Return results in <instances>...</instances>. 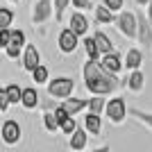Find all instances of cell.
Masks as SVG:
<instances>
[{
  "mask_svg": "<svg viewBox=\"0 0 152 152\" xmlns=\"http://www.w3.org/2000/svg\"><path fill=\"white\" fill-rule=\"evenodd\" d=\"M84 89L91 95H111L123 86V80L116 73L107 70L100 64V59H86L82 66Z\"/></svg>",
  "mask_w": 152,
  "mask_h": 152,
  "instance_id": "1",
  "label": "cell"
},
{
  "mask_svg": "<svg viewBox=\"0 0 152 152\" xmlns=\"http://www.w3.org/2000/svg\"><path fill=\"white\" fill-rule=\"evenodd\" d=\"M116 30L121 32L127 41H136L139 39V16L132 9H121L118 18H116Z\"/></svg>",
  "mask_w": 152,
  "mask_h": 152,
  "instance_id": "2",
  "label": "cell"
},
{
  "mask_svg": "<svg viewBox=\"0 0 152 152\" xmlns=\"http://www.w3.org/2000/svg\"><path fill=\"white\" fill-rule=\"evenodd\" d=\"M45 91H48V95L57 98V100H66V98H70L73 91H75V77L57 75L55 80L50 77V82L45 84Z\"/></svg>",
  "mask_w": 152,
  "mask_h": 152,
  "instance_id": "3",
  "label": "cell"
},
{
  "mask_svg": "<svg viewBox=\"0 0 152 152\" xmlns=\"http://www.w3.org/2000/svg\"><path fill=\"white\" fill-rule=\"evenodd\" d=\"M55 16V0H34L32 2L30 20L34 27H43L45 23H50Z\"/></svg>",
  "mask_w": 152,
  "mask_h": 152,
  "instance_id": "4",
  "label": "cell"
},
{
  "mask_svg": "<svg viewBox=\"0 0 152 152\" xmlns=\"http://www.w3.org/2000/svg\"><path fill=\"white\" fill-rule=\"evenodd\" d=\"M104 116L109 118L111 125H123L129 116V107H127V100L123 95H116V98H109L107 100V109H104Z\"/></svg>",
  "mask_w": 152,
  "mask_h": 152,
  "instance_id": "5",
  "label": "cell"
},
{
  "mask_svg": "<svg viewBox=\"0 0 152 152\" xmlns=\"http://www.w3.org/2000/svg\"><path fill=\"white\" fill-rule=\"evenodd\" d=\"M0 139L7 148L18 145L20 139H23V125L18 121H14V118H5L2 125H0Z\"/></svg>",
  "mask_w": 152,
  "mask_h": 152,
  "instance_id": "6",
  "label": "cell"
},
{
  "mask_svg": "<svg viewBox=\"0 0 152 152\" xmlns=\"http://www.w3.org/2000/svg\"><path fill=\"white\" fill-rule=\"evenodd\" d=\"M80 45H82V37H80L75 30H70V27L59 30V34H57V48H59L61 55H73Z\"/></svg>",
  "mask_w": 152,
  "mask_h": 152,
  "instance_id": "7",
  "label": "cell"
},
{
  "mask_svg": "<svg viewBox=\"0 0 152 152\" xmlns=\"http://www.w3.org/2000/svg\"><path fill=\"white\" fill-rule=\"evenodd\" d=\"M136 16H139V39L136 41L145 48H152V23L148 18V12L136 9Z\"/></svg>",
  "mask_w": 152,
  "mask_h": 152,
  "instance_id": "8",
  "label": "cell"
},
{
  "mask_svg": "<svg viewBox=\"0 0 152 152\" xmlns=\"http://www.w3.org/2000/svg\"><path fill=\"white\" fill-rule=\"evenodd\" d=\"M41 61H43V59H41V50L37 48V43H27L25 50H23V57H20V68L32 73Z\"/></svg>",
  "mask_w": 152,
  "mask_h": 152,
  "instance_id": "9",
  "label": "cell"
},
{
  "mask_svg": "<svg viewBox=\"0 0 152 152\" xmlns=\"http://www.w3.org/2000/svg\"><path fill=\"white\" fill-rule=\"evenodd\" d=\"M68 27L75 30L80 37H86V34L91 32V20H89V16H86L82 9H75V12L68 16Z\"/></svg>",
  "mask_w": 152,
  "mask_h": 152,
  "instance_id": "10",
  "label": "cell"
},
{
  "mask_svg": "<svg viewBox=\"0 0 152 152\" xmlns=\"http://www.w3.org/2000/svg\"><path fill=\"white\" fill-rule=\"evenodd\" d=\"M145 82H148L145 73L141 68H136V70H127V77L123 80V86L127 91H132V93H141V91L145 89Z\"/></svg>",
  "mask_w": 152,
  "mask_h": 152,
  "instance_id": "11",
  "label": "cell"
},
{
  "mask_svg": "<svg viewBox=\"0 0 152 152\" xmlns=\"http://www.w3.org/2000/svg\"><path fill=\"white\" fill-rule=\"evenodd\" d=\"M100 64L104 66L107 70H111V73H123L125 70V57H121L118 55V50H111V52H104L100 57Z\"/></svg>",
  "mask_w": 152,
  "mask_h": 152,
  "instance_id": "12",
  "label": "cell"
},
{
  "mask_svg": "<svg viewBox=\"0 0 152 152\" xmlns=\"http://www.w3.org/2000/svg\"><path fill=\"white\" fill-rule=\"evenodd\" d=\"M93 18H95V25H116V18H118V14L114 9H109L104 2L93 7Z\"/></svg>",
  "mask_w": 152,
  "mask_h": 152,
  "instance_id": "13",
  "label": "cell"
},
{
  "mask_svg": "<svg viewBox=\"0 0 152 152\" xmlns=\"http://www.w3.org/2000/svg\"><path fill=\"white\" fill-rule=\"evenodd\" d=\"M86 145H89V129L82 125L68 136V148L73 152H82V150H86Z\"/></svg>",
  "mask_w": 152,
  "mask_h": 152,
  "instance_id": "14",
  "label": "cell"
},
{
  "mask_svg": "<svg viewBox=\"0 0 152 152\" xmlns=\"http://www.w3.org/2000/svg\"><path fill=\"white\" fill-rule=\"evenodd\" d=\"M61 104H64V109L68 111L70 116H80L82 111H86L89 109V98H66V100H61Z\"/></svg>",
  "mask_w": 152,
  "mask_h": 152,
  "instance_id": "15",
  "label": "cell"
},
{
  "mask_svg": "<svg viewBox=\"0 0 152 152\" xmlns=\"http://www.w3.org/2000/svg\"><path fill=\"white\" fill-rule=\"evenodd\" d=\"M41 104V95L34 86H25L23 89V98H20V107L25 109V111H32V109H37Z\"/></svg>",
  "mask_w": 152,
  "mask_h": 152,
  "instance_id": "16",
  "label": "cell"
},
{
  "mask_svg": "<svg viewBox=\"0 0 152 152\" xmlns=\"http://www.w3.org/2000/svg\"><path fill=\"white\" fill-rule=\"evenodd\" d=\"M123 57H125V70H136V68H141V66H143L145 55H143V50H141V48H129Z\"/></svg>",
  "mask_w": 152,
  "mask_h": 152,
  "instance_id": "17",
  "label": "cell"
},
{
  "mask_svg": "<svg viewBox=\"0 0 152 152\" xmlns=\"http://www.w3.org/2000/svg\"><path fill=\"white\" fill-rule=\"evenodd\" d=\"M82 125L89 129L91 136H100V134H102V116L100 114H93V111H86Z\"/></svg>",
  "mask_w": 152,
  "mask_h": 152,
  "instance_id": "18",
  "label": "cell"
},
{
  "mask_svg": "<svg viewBox=\"0 0 152 152\" xmlns=\"http://www.w3.org/2000/svg\"><path fill=\"white\" fill-rule=\"evenodd\" d=\"M82 48H84L86 59H100V57H102V52H100V48H98V41H95L93 34L82 37Z\"/></svg>",
  "mask_w": 152,
  "mask_h": 152,
  "instance_id": "19",
  "label": "cell"
},
{
  "mask_svg": "<svg viewBox=\"0 0 152 152\" xmlns=\"http://www.w3.org/2000/svg\"><path fill=\"white\" fill-rule=\"evenodd\" d=\"M41 123H43V129L48 134H57L59 132V118L55 114V109H48L41 114Z\"/></svg>",
  "mask_w": 152,
  "mask_h": 152,
  "instance_id": "20",
  "label": "cell"
},
{
  "mask_svg": "<svg viewBox=\"0 0 152 152\" xmlns=\"http://www.w3.org/2000/svg\"><path fill=\"white\" fill-rule=\"evenodd\" d=\"M129 118L139 121L141 125H145L152 132V111H145V109H139V107H129Z\"/></svg>",
  "mask_w": 152,
  "mask_h": 152,
  "instance_id": "21",
  "label": "cell"
},
{
  "mask_svg": "<svg viewBox=\"0 0 152 152\" xmlns=\"http://www.w3.org/2000/svg\"><path fill=\"white\" fill-rule=\"evenodd\" d=\"M93 37H95V41H98V48H100V52H102V55H104V52H111V50H116L114 41L109 39V34H107V32L95 30V32H93Z\"/></svg>",
  "mask_w": 152,
  "mask_h": 152,
  "instance_id": "22",
  "label": "cell"
},
{
  "mask_svg": "<svg viewBox=\"0 0 152 152\" xmlns=\"http://www.w3.org/2000/svg\"><path fill=\"white\" fill-rule=\"evenodd\" d=\"M30 75H32V82L37 84V86H43V84L50 82V70H48V66H43V64H39Z\"/></svg>",
  "mask_w": 152,
  "mask_h": 152,
  "instance_id": "23",
  "label": "cell"
},
{
  "mask_svg": "<svg viewBox=\"0 0 152 152\" xmlns=\"http://www.w3.org/2000/svg\"><path fill=\"white\" fill-rule=\"evenodd\" d=\"M107 95H93V98H89V109L86 111H93V114H100L104 116V109H107Z\"/></svg>",
  "mask_w": 152,
  "mask_h": 152,
  "instance_id": "24",
  "label": "cell"
},
{
  "mask_svg": "<svg viewBox=\"0 0 152 152\" xmlns=\"http://www.w3.org/2000/svg\"><path fill=\"white\" fill-rule=\"evenodd\" d=\"M5 89H7V93H9L12 104H20V98H23V89H25V86H20V84H16V82H9V84H5Z\"/></svg>",
  "mask_w": 152,
  "mask_h": 152,
  "instance_id": "25",
  "label": "cell"
},
{
  "mask_svg": "<svg viewBox=\"0 0 152 152\" xmlns=\"http://www.w3.org/2000/svg\"><path fill=\"white\" fill-rule=\"evenodd\" d=\"M73 0H55V20L64 23V16H66V9L70 7Z\"/></svg>",
  "mask_w": 152,
  "mask_h": 152,
  "instance_id": "26",
  "label": "cell"
},
{
  "mask_svg": "<svg viewBox=\"0 0 152 152\" xmlns=\"http://www.w3.org/2000/svg\"><path fill=\"white\" fill-rule=\"evenodd\" d=\"M14 9L12 7H0V27H12L14 23Z\"/></svg>",
  "mask_w": 152,
  "mask_h": 152,
  "instance_id": "27",
  "label": "cell"
},
{
  "mask_svg": "<svg viewBox=\"0 0 152 152\" xmlns=\"http://www.w3.org/2000/svg\"><path fill=\"white\" fill-rule=\"evenodd\" d=\"M77 127H80V125H77L75 116H66V118L61 121V125H59V132H64V134H68V136H70V134L75 132Z\"/></svg>",
  "mask_w": 152,
  "mask_h": 152,
  "instance_id": "28",
  "label": "cell"
},
{
  "mask_svg": "<svg viewBox=\"0 0 152 152\" xmlns=\"http://www.w3.org/2000/svg\"><path fill=\"white\" fill-rule=\"evenodd\" d=\"M9 107H12V100H9L7 89L2 86V89H0V111H2V114H7V111H9Z\"/></svg>",
  "mask_w": 152,
  "mask_h": 152,
  "instance_id": "29",
  "label": "cell"
},
{
  "mask_svg": "<svg viewBox=\"0 0 152 152\" xmlns=\"http://www.w3.org/2000/svg\"><path fill=\"white\" fill-rule=\"evenodd\" d=\"M12 41V27H0V48H5Z\"/></svg>",
  "mask_w": 152,
  "mask_h": 152,
  "instance_id": "30",
  "label": "cell"
},
{
  "mask_svg": "<svg viewBox=\"0 0 152 152\" xmlns=\"http://www.w3.org/2000/svg\"><path fill=\"white\" fill-rule=\"evenodd\" d=\"M70 7H75V9H82V12H89L91 7H95L91 0H73L70 2Z\"/></svg>",
  "mask_w": 152,
  "mask_h": 152,
  "instance_id": "31",
  "label": "cell"
},
{
  "mask_svg": "<svg viewBox=\"0 0 152 152\" xmlns=\"http://www.w3.org/2000/svg\"><path fill=\"white\" fill-rule=\"evenodd\" d=\"M102 2H104L109 9H114L116 14L121 12V9H125V0H102Z\"/></svg>",
  "mask_w": 152,
  "mask_h": 152,
  "instance_id": "32",
  "label": "cell"
},
{
  "mask_svg": "<svg viewBox=\"0 0 152 152\" xmlns=\"http://www.w3.org/2000/svg\"><path fill=\"white\" fill-rule=\"evenodd\" d=\"M134 2H136V5H139V7H148V5H150V2H152V0H134Z\"/></svg>",
  "mask_w": 152,
  "mask_h": 152,
  "instance_id": "33",
  "label": "cell"
},
{
  "mask_svg": "<svg viewBox=\"0 0 152 152\" xmlns=\"http://www.w3.org/2000/svg\"><path fill=\"white\" fill-rule=\"evenodd\" d=\"M145 12H148V18H150V23H152V2L145 7Z\"/></svg>",
  "mask_w": 152,
  "mask_h": 152,
  "instance_id": "34",
  "label": "cell"
},
{
  "mask_svg": "<svg viewBox=\"0 0 152 152\" xmlns=\"http://www.w3.org/2000/svg\"><path fill=\"white\" fill-rule=\"evenodd\" d=\"M7 2H12V5H18L20 0H7Z\"/></svg>",
  "mask_w": 152,
  "mask_h": 152,
  "instance_id": "35",
  "label": "cell"
}]
</instances>
